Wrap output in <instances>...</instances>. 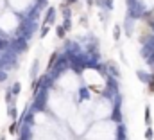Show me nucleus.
I'll list each match as a JSON object with an SVG mask.
<instances>
[{
    "instance_id": "9d476101",
    "label": "nucleus",
    "mask_w": 154,
    "mask_h": 140,
    "mask_svg": "<svg viewBox=\"0 0 154 140\" xmlns=\"http://www.w3.org/2000/svg\"><path fill=\"white\" fill-rule=\"evenodd\" d=\"M9 131H11V133H14V131H16V124H13V126L9 128Z\"/></svg>"
},
{
    "instance_id": "0eeeda50",
    "label": "nucleus",
    "mask_w": 154,
    "mask_h": 140,
    "mask_svg": "<svg viewBox=\"0 0 154 140\" xmlns=\"http://www.w3.org/2000/svg\"><path fill=\"white\" fill-rule=\"evenodd\" d=\"M153 137H154V133H153V130L149 128V130L145 131V139H147V140H153Z\"/></svg>"
},
{
    "instance_id": "20e7f679",
    "label": "nucleus",
    "mask_w": 154,
    "mask_h": 140,
    "mask_svg": "<svg viewBox=\"0 0 154 140\" xmlns=\"http://www.w3.org/2000/svg\"><path fill=\"white\" fill-rule=\"evenodd\" d=\"M20 90H22V86H20V83H14V85H13V88H11V92H13V95H16V94H20Z\"/></svg>"
},
{
    "instance_id": "6e6552de",
    "label": "nucleus",
    "mask_w": 154,
    "mask_h": 140,
    "mask_svg": "<svg viewBox=\"0 0 154 140\" xmlns=\"http://www.w3.org/2000/svg\"><path fill=\"white\" fill-rule=\"evenodd\" d=\"M9 117H13V119L16 117V108H13V106L9 108Z\"/></svg>"
},
{
    "instance_id": "1a4fd4ad",
    "label": "nucleus",
    "mask_w": 154,
    "mask_h": 140,
    "mask_svg": "<svg viewBox=\"0 0 154 140\" xmlns=\"http://www.w3.org/2000/svg\"><path fill=\"white\" fill-rule=\"evenodd\" d=\"M47 32H48V27H45V29L41 31V38H45V36H47Z\"/></svg>"
},
{
    "instance_id": "f257e3e1",
    "label": "nucleus",
    "mask_w": 154,
    "mask_h": 140,
    "mask_svg": "<svg viewBox=\"0 0 154 140\" xmlns=\"http://www.w3.org/2000/svg\"><path fill=\"white\" fill-rule=\"evenodd\" d=\"M54 14H56V9H54V7H48L47 16H45V23H50V22L54 20Z\"/></svg>"
},
{
    "instance_id": "f8f14e48",
    "label": "nucleus",
    "mask_w": 154,
    "mask_h": 140,
    "mask_svg": "<svg viewBox=\"0 0 154 140\" xmlns=\"http://www.w3.org/2000/svg\"><path fill=\"white\" fill-rule=\"evenodd\" d=\"M75 2H77V0H66V4H70V5H72V4H75Z\"/></svg>"
},
{
    "instance_id": "39448f33",
    "label": "nucleus",
    "mask_w": 154,
    "mask_h": 140,
    "mask_svg": "<svg viewBox=\"0 0 154 140\" xmlns=\"http://www.w3.org/2000/svg\"><path fill=\"white\" fill-rule=\"evenodd\" d=\"M38 65H39V63H38V59H34V63H32V70H31V76H32V77H34V76H36V72H38Z\"/></svg>"
},
{
    "instance_id": "f03ea898",
    "label": "nucleus",
    "mask_w": 154,
    "mask_h": 140,
    "mask_svg": "<svg viewBox=\"0 0 154 140\" xmlns=\"http://www.w3.org/2000/svg\"><path fill=\"white\" fill-rule=\"evenodd\" d=\"M145 124L151 126V108H149V106L145 108Z\"/></svg>"
},
{
    "instance_id": "7ed1b4c3",
    "label": "nucleus",
    "mask_w": 154,
    "mask_h": 140,
    "mask_svg": "<svg viewBox=\"0 0 154 140\" xmlns=\"http://www.w3.org/2000/svg\"><path fill=\"white\" fill-rule=\"evenodd\" d=\"M113 32H115V36H113V40H115V41H118V40H120V27H118V25H115V29H113Z\"/></svg>"
},
{
    "instance_id": "9b49d317",
    "label": "nucleus",
    "mask_w": 154,
    "mask_h": 140,
    "mask_svg": "<svg viewBox=\"0 0 154 140\" xmlns=\"http://www.w3.org/2000/svg\"><path fill=\"white\" fill-rule=\"evenodd\" d=\"M5 79V72H0V81H4Z\"/></svg>"
},
{
    "instance_id": "423d86ee",
    "label": "nucleus",
    "mask_w": 154,
    "mask_h": 140,
    "mask_svg": "<svg viewBox=\"0 0 154 140\" xmlns=\"http://www.w3.org/2000/svg\"><path fill=\"white\" fill-rule=\"evenodd\" d=\"M56 31H57V36H59V38L63 40V38H65V27H57Z\"/></svg>"
}]
</instances>
